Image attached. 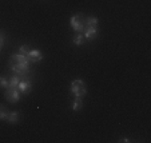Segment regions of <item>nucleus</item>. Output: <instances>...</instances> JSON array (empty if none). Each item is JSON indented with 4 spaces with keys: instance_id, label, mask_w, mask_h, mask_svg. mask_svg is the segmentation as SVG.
I'll use <instances>...</instances> for the list:
<instances>
[{
    "instance_id": "obj_1",
    "label": "nucleus",
    "mask_w": 151,
    "mask_h": 143,
    "mask_svg": "<svg viewBox=\"0 0 151 143\" xmlns=\"http://www.w3.org/2000/svg\"><path fill=\"white\" fill-rule=\"evenodd\" d=\"M86 22H87V17H86L84 15H82V14L74 15V16L71 17V20H70L71 27H72V29H74L75 32H83L84 31L86 27H87Z\"/></svg>"
},
{
    "instance_id": "obj_2",
    "label": "nucleus",
    "mask_w": 151,
    "mask_h": 143,
    "mask_svg": "<svg viewBox=\"0 0 151 143\" xmlns=\"http://www.w3.org/2000/svg\"><path fill=\"white\" fill-rule=\"evenodd\" d=\"M71 92L75 95V98H80L82 99L83 96H86L87 94V88H86V84L82 79H76L71 83Z\"/></svg>"
},
{
    "instance_id": "obj_3",
    "label": "nucleus",
    "mask_w": 151,
    "mask_h": 143,
    "mask_svg": "<svg viewBox=\"0 0 151 143\" xmlns=\"http://www.w3.org/2000/svg\"><path fill=\"white\" fill-rule=\"evenodd\" d=\"M6 99L8 100L9 103H17L20 100V91L17 88H14V87H8V88H6Z\"/></svg>"
},
{
    "instance_id": "obj_4",
    "label": "nucleus",
    "mask_w": 151,
    "mask_h": 143,
    "mask_svg": "<svg viewBox=\"0 0 151 143\" xmlns=\"http://www.w3.org/2000/svg\"><path fill=\"white\" fill-rule=\"evenodd\" d=\"M16 88L20 91V94H28V92L32 90L31 80L29 79H20V82H19Z\"/></svg>"
},
{
    "instance_id": "obj_5",
    "label": "nucleus",
    "mask_w": 151,
    "mask_h": 143,
    "mask_svg": "<svg viewBox=\"0 0 151 143\" xmlns=\"http://www.w3.org/2000/svg\"><path fill=\"white\" fill-rule=\"evenodd\" d=\"M11 63H19V64H24V66H29L31 64V62L28 60V57L26 56V55H23V54H14L11 56Z\"/></svg>"
},
{
    "instance_id": "obj_6",
    "label": "nucleus",
    "mask_w": 151,
    "mask_h": 143,
    "mask_svg": "<svg viewBox=\"0 0 151 143\" xmlns=\"http://www.w3.org/2000/svg\"><path fill=\"white\" fill-rule=\"evenodd\" d=\"M11 70L17 75H27L29 72V66H24V64H19V63H11Z\"/></svg>"
},
{
    "instance_id": "obj_7",
    "label": "nucleus",
    "mask_w": 151,
    "mask_h": 143,
    "mask_svg": "<svg viewBox=\"0 0 151 143\" xmlns=\"http://www.w3.org/2000/svg\"><path fill=\"white\" fill-rule=\"evenodd\" d=\"M28 57V60L31 63H35V62H40L43 59V54L39 51V50H29L28 54L26 55Z\"/></svg>"
},
{
    "instance_id": "obj_8",
    "label": "nucleus",
    "mask_w": 151,
    "mask_h": 143,
    "mask_svg": "<svg viewBox=\"0 0 151 143\" xmlns=\"http://www.w3.org/2000/svg\"><path fill=\"white\" fill-rule=\"evenodd\" d=\"M83 35L87 40H94L98 36V29L96 27H86V29L83 31Z\"/></svg>"
},
{
    "instance_id": "obj_9",
    "label": "nucleus",
    "mask_w": 151,
    "mask_h": 143,
    "mask_svg": "<svg viewBox=\"0 0 151 143\" xmlns=\"http://www.w3.org/2000/svg\"><path fill=\"white\" fill-rule=\"evenodd\" d=\"M20 119V114L19 111H12L8 114V118H7V122L8 123H16V122H19Z\"/></svg>"
},
{
    "instance_id": "obj_10",
    "label": "nucleus",
    "mask_w": 151,
    "mask_h": 143,
    "mask_svg": "<svg viewBox=\"0 0 151 143\" xmlns=\"http://www.w3.org/2000/svg\"><path fill=\"white\" fill-rule=\"evenodd\" d=\"M8 82H9L8 87H14V88H16L17 84H19V82H20V76L19 75H14V76H11V79H9Z\"/></svg>"
},
{
    "instance_id": "obj_11",
    "label": "nucleus",
    "mask_w": 151,
    "mask_h": 143,
    "mask_svg": "<svg viewBox=\"0 0 151 143\" xmlns=\"http://www.w3.org/2000/svg\"><path fill=\"white\" fill-rule=\"evenodd\" d=\"M83 107V102H82V99L80 98H75V100H74V103H72V110L74 111H79L80 109Z\"/></svg>"
},
{
    "instance_id": "obj_12",
    "label": "nucleus",
    "mask_w": 151,
    "mask_h": 143,
    "mask_svg": "<svg viewBox=\"0 0 151 143\" xmlns=\"http://www.w3.org/2000/svg\"><path fill=\"white\" fill-rule=\"evenodd\" d=\"M8 114H9V111L7 110V107H4L3 104H0V119H1V120H7Z\"/></svg>"
},
{
    "instance_id": "obj_13",
    "label": "nucleus",
    "mask_w": 151,
    "mask_h": 143,
    "mask_svg": "<svg viewBox=\"0 0 151 143\" xmlns=\"http://www.w3.org/2000/svg\"><path fill=\"white\" fill-rule=\"evenodd\" d=\"M84 40H86L84 35H83V34H78L76 36L74 37V43L76 44V46H82V44H84Z\"/></svg>"
},
{
    "instance_id": "obj_14",
    "label": "nucleus",
    "mask_w": 151,
    "mask_h": 143,
    "mask_svg": "<svg viewBox=\"0 0 151 143\" xmlns=\"http://www.w3.org/2000/svg\"><path fill=\"white\" fill-rule=\"evenodd\" d=\"M86 24H87V27H98V17H95V16L87 17Z\"/></svg>"
},
{
    "instance_id": "obj_15",
    "label": "nucleus",
    "mask_w": 151,
    "mask_h": 143,
    "mask_svg": "<svg viewBox=\"0 0 151 143\" xmlns=\"http://www.w3.org/2000/svg\"><path fill=\"white\" fill-rule=\"evenodd\" d=\"M8 86H9L8 79L4 76H0V87H1V88H8Z\"/></svg>"
},
{
    "instance_id": "obj_16",
    "label": "nucleus",
    "mask_w": 151,
    "mask_h": 143,
    "mask_svg": "<svg viewBox=\"0 0 151 143\" xmlns=\"http://www.w3.org/2000/svg\"><path fill=\"white\" fill-rule=\"evenodd\" d=\"M28 51H29V50H28V47H27V46H22V47H20V50H19V52H20V54H23V55H27V54H28Z\"/></svg>"
},
{
    "instance_id": "obj_17",
    "label": "nucleus",
    "mask_w": 151,
    "mask_h": 143,
    "mask_svg": "<svg viewBox=\"0 0 151 143\" xmlns=\"http://www.w3.org/2000/svg\"><path fill=\"white\" fill-rule=\"evenodd\" d=\"M3 44H4V36L1 34H0V48L3 47Z\"/></svg>"
},
{
    "instance_id": "obj_18",
    "label": "nucleus",
    "mask_w": 151,
    "mask_h": 143,
    "mask_svg": "<svg viewBox=\"0 0 151 143\" xmlns=\"http://www.w3.org/2000/svg\"><path fill=\"white\" fill-rule=\"evenodd\" d=\"M120 142H130V139L128 138H122V139H119Z\"/></svg>"
}]
</instances>
